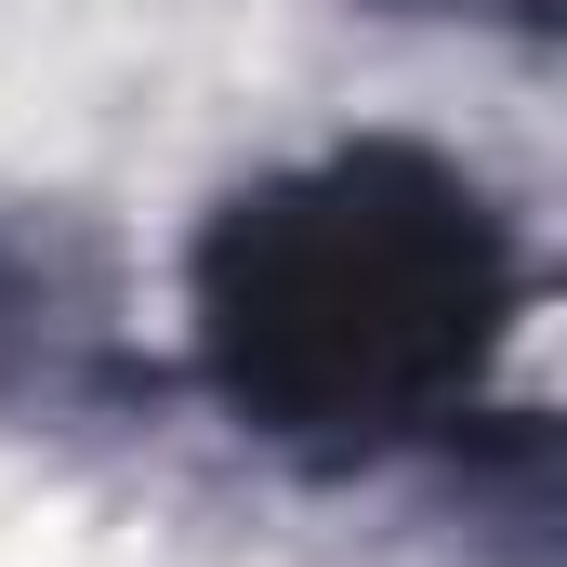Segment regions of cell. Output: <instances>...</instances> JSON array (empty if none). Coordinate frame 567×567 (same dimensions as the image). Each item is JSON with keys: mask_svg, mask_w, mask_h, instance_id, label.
<instances>
[{"mask_svg": "<svg viewBox=\"0 0 567 567\" xmlns=\"http://www.w3.org/2000/svg\"><path fill=\"white\" fill-rule=\"evenodd\" d=\"M528 330V225L423 133H357L225 185L185 238V370L303 475L423 462L488 423Z\"/></svg>", "mask_w": 567, "mask_h": 567, "instance_id": "cell-1", "label": "cell"}, {"mask_svg": "<svg viewBox=\"0 0 567 567\" xmlns=\"http://www.w3.org/2000/svg\"><path fill=\"white\" fill-rule=\"evenodd\" d=\"M172 370L133 343L120 238L80 198H0V423L13 435H120L158 423Z\"/></svg>", "mask_w": 567, "mask_h": 567, "instance_id": "cell-2", "label": "cell"}, {"mask_svg": "<svg viewBox=\"0 0 567 567\" xmlns=\"http://www.w3.org/2000/svg\"><path fill=\"white\" fill-rule=\"evenodd\" d=\"M370 13H410V27H502V40H555V0H370Z\"/></svg>", "mask_w": 567, "mask_h": 567, "instance_id": "cell-3", "label": "cell"}]
</instances>
